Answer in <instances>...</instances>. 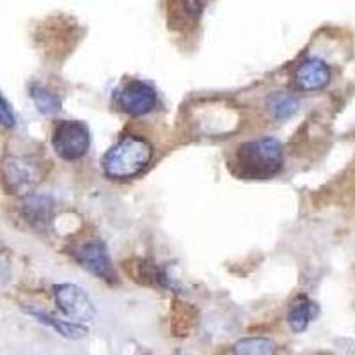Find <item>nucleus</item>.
Wrapping results in <instances>:
<instances>
[{
  "label": "nucleus",
  "instance_id": "obj_1",
  "mask_svg": "<svg viewBox=\"0 0 355 355\" xmlns=\"http://www.w3.org/2000/svg\"><path fill=\"white\" fill-rule=\"evenodd\" d=\"M230 171L242 180H268L284 167L283 142L275 137H258L234 148L227 162Z\"/></svg>",
  "mask_w": 355,
  "mask_h": 355
},
{
  "label": "nucleus",
  "instance_id": "obj_2",
  "mask_svg": "<svg viewBox=\"0 0 355 355\" xmlns=\"http://www.w3.org/2000/svg\"><path fill=\"white\" fill-rule=\"evenodd\" d=\"M153 146L139 135H128L103 155L101 169L110 180H133L150 167Z\"/></svg>",
  "mask_w": 355,
  "mask_h": 355
},
{
  "label": "nucleus",
  "instance_id": "obj_3",
  "mask_svg": "<svg viewBox=\"0 0 355 355\" xmlns=\"http://www.w3.org/2000/svg\"><path fill=\"white\" fill-rule=\"evenodd\" d=\"M192 119H194L192 125L196 126V130L208 137H227L230 133L239 128L240 123L239 110L224 101L201 103L192 112Z\"/></svg>",
  "mask_w": 355,
  "mask_h": 355
},
{
  "label": "nucleus",
  "instance_id": "obj_4",
  "mask_svg": "<svg viewBox=\"0 0 355 355\" xmlns=\"http://www.w3.org/2000/svg\"><path fill=\"white\" fill-rule=\"evenodd\" d=\"M52 148L59 158L66 162L80 160L91 148V133L80 121L68 119L57 123L52 133Z\"/></svg>",
  "mask_w": 355,
  "mask_h": 355
},
{
  "label": "nucleus",
  "instance_id": "obj_5",
  "mask_svg": "<svg viewBox=\"0 0 355 355\" xmlns=\"http://www.w3.org/2000/svg\"><path fill=\"white\" fill-rule=\"evenodd\" d=\"M114 105L121 112L128 114V116L139 117L144 114H150L157 105V91L153 85L146 80H133L125 82L114 91Z\"/></svg>",
  "mask_w": 355,
  "mask_h": 355
},
{
  "label": "nucleus",
  "instance_id": "obj_6",
  "mask_svg": "<svg viewBox=\"0 0 355 355\" xmlns=\"http://www.w3.org/2000/svg\"><path fill=\"white\" fill-rule=\"evenodd\" d=\"M40 178V162L33 157H8L2 164V182L11 194H28Z\"/></svg>",
  "mask_w": 355,
  "mask_h": 355
},
{
  "label": "nucleus",
  "instance_id": "obj_7",
  "mask_svg": "<svg viewBox=\"0 0 355 355\" xmlns=\"http://www.w3.org/2000/svg\"><path fill=\"white\" fill-rule=\"evenodd\" d=\"M73 258L78 265L84 266L89 274L96 275L98 279L105 281V283L116 284L119 281L112 259L107 252V245L100 239H91L80 243L77 249L73 250Z\"/></svg>",
  "mask_w": 355,
  "mask_h": 355
},
{
  "label": "nucleus",
  "instance_id": "obj_8",
  "mask_svg": "<svg viewBox=\"0 0 355 355\" xmlns=\"http://www.w3.org/2000/svg\"><path fill=\"white\" fill-rule=\"evenodd\" d=\"M53 299L62 315L73 322H91L96 315L93 302L84 288L71 283H62L53 286Z\"/></svg>",
  "mask_w": 355,
  "mask_h": 355
},
{
  "label": "nucleus",
  "instance_id": "obj_9",
  "mask_svg": "<svg viewBox=\"0 0 355 355\" xmlns=\"http://www.w3.org/2000/svg\"><path fill=\"white\" fill-rule=\"evenodd\" d=\"M208 0H167V21L176 33H192L201 21Z\"/></svg>",
  "mask_w": 355,
  "mask_h": 355
},
{
  "label": "nucleus",
  "instance_id": "obj_10",
  "mask_svg": "<svg viewBox=\"0 0 355 355\" xmlns=\"http://www.w3.org/2000/svg\"><path fill=\"white\" fill-rule=\"evenodd\" d=\"M331 77L332 73L327 62L316 59V57H309L300 62L295 71V85L300 91H320V89L327 87Z\"/></svg>",
  "mask_w": 355,
  "mask_h": 355
},
{
  "label": "nucleus",
  "instance_id": "obj_11",
  "mask_svg": "<svg viewBox=\"0 0 355 355\" xmlns=\"http://www.w3.org/2000/svg\"><path fill=\"white\" fill-rule=\"evenodd\" d=\"M316 315H318V306L311 299H307L306 295H299L288 309V325L291 331L300 334V332L307 331Z\"/></svg>",
  "mask_w": 355,
  "mask_h": 355
},
{
  "label": "nucleus",
  "instance_id": "obj_12",
  "mask_svg": "<svg viewBox=\"0 0 355 355\" xmlns=\"http://www.w3.org/2000/svg\"><path fill=\"white\" fill-rule=\"evenodd\" d=\"M27 313L31 316H34L37 322L44 323V325H49V327H52L53 331L59 332L62 338L80 339L87 334V329H85L84 325H80V323L73 322V320L71 322L59 320V318H55V316L49 315V313H44V311H40V309H27Z\"/></svg>",
  "mask_w": 355,
  "mask_h": 355
},
{
  "label": "nucleus",
  "instance_id": "obj_13",
  "mask_svg": "<svg viewBox=\"0 0 355 355\" xmlns=\"http://www.w3.org/2000/svg\"><path fill=\"white\" fill-rule=\"evenodd\" d=\"M21 214L25 220L34 226L36 230H41L52 218V201L49 198H28L21 205Z\"/></svg>",
  "mask_w": 355,
  "mask_h": 355
},
{
  "label": "nucleus",
  "instance_id": "obj_14",
  "mask_svg": "<svg viewBox=\"0 0 355 355\" xmlns=\"http://www.w3.org/2000/svg\"><path fill=\"white\" fill-rule=\"evenodd\" d=\"M299 107L300 101L286 93H274L268 96V100H266V109H268L272 117L277 119V121L290 119L293 114L299 112Z\"/></svg>",
  "mask_w": 355,
  "mask_h": 355
},
{
  "label": "nucleus",
  "instance_id": "obj_15",
  "mask_svg": "<svg viewBox=\"0 0 355 355\" xmlns=\"http://www.w3.org/2000/svg\"><path fill=\"white\" fill-rule=\"evenodd\" d=\"M31 98H33L36 109L44 116H53L62 110L61 96L40 84L31 85Z\"/></svg>",
  "mask_w": 355,
  "mask_h": 355
},
{
  "label": "nucleus",
  "instance_id": "obj_16",
  "mask_svg": "<svg viewBox=\"0 0 355 355\" xmlns=\"http://www.w3.org/2000/svg\"><path fill=\"white\" fill-rule=\"evenodd\" d=\"M234 352L242 355H270L277 352V345L266 338H247L234 345Z\"/></svg>",
  "mask_w": 355,
  "mask_h": 355
},
{
  "label": "nucleus",
  "instance_id": "obj_17",
  "mask_svg": "<svg viewBox=\"0 0 355 355\" xmlns=\"http://www.w3.org/2000/svg\"><path fill=\"white\" fill-rule=\"evenodd\" d=\"M15 123H17V119H15V114H12L11 107H9L8 101L4 100V96L0 94V126L12 128Z\"/></svg>",
  "mask_w": 355,
  "mask_h": 355
}]
</instances>
